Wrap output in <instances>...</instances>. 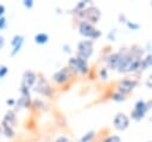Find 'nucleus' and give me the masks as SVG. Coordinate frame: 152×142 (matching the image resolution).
<instances>
[{
  "label": "nucleus",
  "instance_id": "1",
  "mask_svg": "<svg viewBox=\"0 0 152 142\" xmlns=\"http://www.w3.org/2000/svg\"><path fill=\"white\" fill-rule=\"evenodd\" d=\"M120 51V61L118 64L116 70L120 73H134L138 72L140 68V61L141 58L132 55L128 50L121 49Z\"/></svg>",
  "mask_w": 152,
  "mask_h": 142
},
{
  "label": "nucleus",
  "instance_id": "2",
  "mask_svg": "<svg viewBox=\"0 0 152 142\" xmlns=\"http://www.w3.org/2000/svg\"><path fill=\"white\" fill-rule=\"evenodd\" d=\"M75 17L78 19V21H87V23H90V24H96L101 17V11L94 6V5H90L88 6L87 8H84L83 11L78 12L75 14Z\"/></svg>",
  "mask_w": 152,
  "mask_h": 142
},
{
  "label": "nucleus",
  "instance_id": "3",
  "mask_svg": "<svg viewBox=\"0 0 152 142\" xmlns=\"http://www.w3.org/2000/svg\"><path fill=\"white\" fill-rule=\"evenodd\" d=\"M68 69L70 70V73L72 75L74 74L87 75L89 73V70H90L89 64H88V61L87 60H83L81 57H77V56L70 57L68 60Z\"/></svg>",
  "mask_w": 152,
  "mask_h": 142
},
{
  "label": "nucleus",
  "instance_id": "4",
  "mask_svg": "<svg viewBox=\"0 0 152 142\" xmlns=\"http://www.w3.org/2000/svg\"><path fill=\"white\" fill-rule=\"evenodd\" d=\"M32 88L36 93L44 95V97H52V94H53L52 86L49 84V81L44 78L43 74H37V81Z\"/></svg>",
  "mask_w": 152,
  "mask_h": 142
},
{
  "label": "nucleus",
  "instance_id": "5",
  "mask_svg": "<svg viewBox=\"0 0 152 142\" xmlns=\"http://www.w3.org/2000/svg\"><path fill=\"white\" fill-rule=\"evenodd\" d=\"M78 32L81 36L87 37V38H91V41H95L97 38L101 37V31L99 29H96L93 24L87 23V21H81L78 23Z\"/></svg>",
  "mask_w": 152,
  "mask_h": 142
},
{
  "label": "nucleus",
  "instance_id": "6",
  "mask_svg": "<svg viewBox=\"0 0 152 142\" xmlns=\"http://www.w3.org/2000/svg\"><path fill=\"white\" fill-rule=\"evenodd\" d=\"M94 48H93V41L91 39H82L78 42L76 48V56L81 57L83 60H87L93 55Z\"/></svg>",
  "mask_w": 152,
  "mask_h": 142
},
{
  "label": "nucleus",
  "instance_id": "7",
  "mask_svg": "<svg viewBox=\"0 0 152 142\" xmlns=\"http://www.w3.org/2000/svg\"><path fill=\"white\" fill-rule=\"evenodd\" d=\"M71 73L70 70L68 69V67H63L61 69H58L56 73H53L52 75V80L57 84V85H63V84H66L70 78H71Z\"/></svg>",
  "mask_w": 152,
  "mask_h": 142
},
{
  "label": "nucleus",
  "instance_id": "8",
  "mask_svg": "<svg viewBox=\"0 0 152 142\" xmlns=\"http://www.w3.org/2000/svg\"><path fill=\"white\" fill-rule=\"evenodd\" d=\"M113 125H114V128L116 130H120V131L126 130L128 128V125H129L128 116L126 113H124V112H118L115 115L114 119H113Z\"/></svg>",
  "mask_w": 152,
  "mask_h": 142
},
{
  "label": "nucleus",
  "instance_id": "9",
  "mask_svg": "<svg viewBox=\"0 0 152 142\" xmlns=\"http://www.w3.org/2000/svg\"><path fill=\"white\" fill-rule=\"evenodd\" d=\"M138 85V80L135 79H124L121 81H119L118 84V92L122 93V94H127L129 92H132Z\"/></svg>",
  "mask_w": 152,
  "mask_h": 142
},
{
  "label": "nucleus",
  "instance_id": "10",
  "mask_svg": "<svg viewBox=\"0 0 152 142\" xmlns=\"http://www.w3.org/2000/svg\"><path fill=\"white\" fill-rule=\"evenodd\" d=\"M1 126L4 128H10V129H14L17 125V112L12 109H10L8 111H6V113L2 117L1 121Z\"/></svg>",
  "mask_w": 152,
  "mask_h": 142
},
{
  "label": "nucleus",
  "instance_id": "11",
  "mask_svg": "<svg viewBox=\"0 0 152 142\" xmlns=\"http://www.w3.org/2000/svg\"><path fill=\"white\" fill-rule=\"evenodd\" d=\"M36 81H37V74L31 69H26V70H24V73L21 75L20 86H24V87H27L31 89L34 86Z\"/></svg>",
  "mask_w": 152,
  "mask_h": 142
},
{
  "label": "nucleus",
  "instance_id": "12",
  "mask_svg": "<svg viewBox=\"0 0 152 142\" xmlns=\"http://www.w3.org/2000/svg\"><path fill=\"white\" fill-rule=\"evenodd\" d=\"M24 39L25 37L23 35H14L12 37V41H11V45H12V50L10 53V56L11 57H14L18 55V53L21 50L23 45H24Z\"/></svg>",
  "mask_w": 152,
  "mask_h": 142
},
{
  "label": "nucleus",
  "instance_id": "13",
  "mask_svg": "<svg viewBox=\"0 0 152 142\" xmlns=\"http://www.w3.org/2000/svg\"><path fill=\"white\" fill-rule=\"evenodd\" d=\"M32 104V98H27V97H19L18 100H15V105H14V111H21L24 109H28L31 107Z\"/></svg>",
  "mask_w": 152,
  "mask_h": 142
},
{
  "label": "nucleus",
  "instance_id": "14",
  "mask_svg": "<svg viewBox=\"0 0 152 142\" xmlns=\"http://www.w3.org/2000/svg\"><path fill=\"white\" fill-rule=\"evenodd\" d=\"M104 60H106V63H107V67L108 68L116 69L118 68V64H119V61H120V51L109 54Z\"/></svg>",
  "mask_w": 152,
  "mask_h": 142
},
{
  "label": "nucleus",
  "instance_id": "15",
  "mask_svg": "<svg viewBox=\"0 0 152 142\" xmlns=\"http://www.w3.org/2000/svg\"><path fill=\"white\" fill-rule=\"evenodd\" d=\"M150 67H152V53H148L144 58H141L139 70H145Z\"/></svg>",
  "mask_w": 152,
  "mask_h": 142
},
{
  "label": "nucleus",
  "instance_id": "16",
  "mask_svg": "<svg viewBox=\"0 0 152 142\" xmlns=\"http://www.w3.org/2000/svg\"><path fill=\"white\" fill-rule=\"evenodd\" d=\"M33 41H34V43H37L39 45H43V44L49 42V35L45 33V32H38V33L34 35Z\"/></svg>",
  "mask_w": 152,
  "mask_h": 142
},
{
  "label": "nucleus",
  "instance_id": "17",
  "mask_svg": "<svg viewBox=\"0 0 152 142\" xmlns=\"http://www.w3.org/2000/svg\"><path fill=\"white\" fill-rule=\"evenodd\" d=\"M134 110H137V111H139V112L146 115V112L148 111V107H147V105H146V101L142 100V99H139V100L134 104Z\"/></svg>",
  "mask_w": 152,
  "mask_h": 142
},
{
  "label": "nucleus",
  "instance_id": "18",
  "mask_svg": "<svg viewBox=\"0 0 152 142\" xmlns=\"http://www.w3.org/2000/svg\"><path fill=\"white\" fill-rule=\"evenodd\" d=\"M0 132H1L6 138H13V137H15V130H14V129L4 128V126L0 125Z\"/></svg>",
  "mask_w": 152,
  "mask_h": 142
},
{
  "label": "nucleus",
  "instance_id": "19",
  "mask_svg": "<svg viewBox=\"0 0 152 142\" xmlns=\"http://www.w3.org/2000/svg\"><path fill=\"white\" fill-rule=\"evenodd\" d=\"M95 135H96L95 130H89L88 132H86V134L80 138V142H90V141L95 137Z\"/></svg>",
  "mask_w": 152,
  "mask_h": 142
},
{
  "label": "nucleus",
  "instance_id": "20",
  "mask_svg": "<svg viewBox=\"0 0 152 142\" xmlns=\"http://www.w3.org/2000/svg\"><path fill=\"white\" fill-rule=\"evenodd\" d=\"M31 106H33L34 110H45V103L42 100V99H34L32 100V104Z\"/></svg>",
  "mask_w": 152,
  "mask_h": 142
},
{
  "label": "nucleus",
  "instance_id": "21",
  "mask_svg": "<svg viewBox=\"0 0 152 142\" xmlns=\"http://www.w3.org/2000/svg\"><path fill=\"white\" fill-rule=\"evenodd\" d=\"M110 99L114 100V101L120 103V101H124L126 99V97H125V94H122V93H120V92L116 91V92H114V93L110 94Z\"/></svg>",
  "mask_w": 152,
  "mask_h": 142
},
{
  "label": "nucleus",
  "instance_id": "22",
  "mask_svg": "<svg viewBox=\"0 0 152 142\" xmlns=\"http://www.w3.org/2000/svg\"><path fill=\"white\" fill-rule=\"evenodd\" d=\"M131 117H132V118H133L134 121H141V119H142V118L145 117V115L133 109V111L131 112Z\"/></svg>",
  "mask_w": 152,
  "mask_h": 142
},
{
  "label": "nucleus",
  "instance_id": "23",
  "mask_svg": "<svg viewBox=\"0 0 152 142\" xmlns=\"http://www.w3.org/2000/svg\"><path fill=\"white\" fill-rule=\"evenodd\" d=\"M19 93L21 97H27V98H31V89L27 88V87H24V86H20L19 88Z\"/></svg>",
  "mask_w": 152,
  "mask_h": 142
},
{
  "label": "nucleus",
  "instance_id": "24",
  "mask_svg": "<svg viewBox=\"0 0 152 142\" xmlns=\"http://www.w3.org/2000/svg\"><path fill=\"white\" fill-rule=\"evenodd\" d=\"M99 76H100L102 80H107V79H108V68H107V67H102V68L99 70Z\"/></svg>",
  "mask_w": 152,
  "mask_h": 142
},
{
  "label": "nucleus",
  "instance_id": "25",
  "mask_svg": "<svg viewBox=\"0 0 152 142\" xmlns=\"http://www.w3.org/2000/svg\"><path fill=\"white\" fill-rule=\"evenodd\" d=\"M101 142H121V138H120V136H118V135H110V136H108V137H106L103 141H101Z\"/></svg>",
  "mask_w": 152,
  "mask_h": 142
},
{
  "label": "nucleus",
  "instance_id": "26",
  "mask_svg": "<svg viewBox=\"0 0 152 142\" xmlns=\"http://www.w3.org/2000/svg\"><path fill=\"white\" fill-rule=\"evenodd\" d=\"M126 25H127V27L131 29V30H139V29H140V24L134 23V21H131V20H127V21H126Z\"/></svg>",
  "mask_w": 152,
  "mask_h": 142
},
{
  "label": "nucleus",
  "instance_id": "27",
  "mask_svg": "<svg viewBox=\"0 0 152 142\" xmlns=\"http://www.w3.org/2000/svg\"><path fill=\"white\" fill-rule=\"evenodd\" d=\"M7 74H8V67L5 64H1L0 66V79H4Z\"/></svg>",
  "mask_w": 152,
  "mask_h": 142
},
{
  "label": "nucleus",
  "instance_id": "28",
  "mask_svg": "<svg viewBox=\"0 0 152 142\" xmlns=\"http://www.w3.org/2000/svg\"><path fill=\"white\" fill-rule=\"evenodd\" d=\"M23 6L27 10H31L33 6H34V1L33 0H24L23 1Z\"/></svg>",
  "mask_w": 152,
  "mask_h": 142
},
{
  "label": "nucleus",
  "instance_id": "29",
  "mask_svg": "<svg viewBox=\"0 0 152 142\" xmlns=\"http://www.w3.org/2000/svg\"><path fill=\"white\" fill-rule=\"evenodd\" d=\"M115 37H116V29H112L109 32H108V35H107V38H108V41H115Z\"/></svg>",
  "mask_w": 152,
  "mask_h": 142
},
{
  "label": "nucleus",
  "instance_id": "30",
  "mask_svg": "<svg viewBox=\"0 0 152 142\" xmlns=\"http://www.w3.org/2000/svg\"><path fill=\"white\" fill-rule=\"evenodd\" d=\"M6 26H7V19H6V17L5 16L4 17H0V31L5 30Z\"/></svg>",
  "mask_w": 152,
  "mask_h": 142
},
{
  "label": "nucleus",
  "instance_id": "31",
  "mask_svg": "<svg viewBox=\"0 0 152 142\" xmlns=\"http://www.w3.org/2000/svg\"><path fill=\"white\" fill-rule=\"evenodd\" d=\"M55 142H72L68 136H64V135H61V136H58L56 140H55Z\"/></svg>",
  "mask_w": 152,
  "mask_h": 142
},
{
  "label": "nucleus",
  "instance_id": "32",
  "mask_svg": "<svg viewBox=\"0 0 152 142\" xmlns=\"http://www.w3.org/2000/svg\"><path fill=\"white\" fill-rule=\"evenodd\" d=\"M6 104H7V106H10V107H14V105H15V99H14V98H8V99H6Z\"/></svg>",
  "mask_w": 152,
  "mask_h": 142
},
{
  "label": "nucleus",
  "instance_id": "33",
  "mask_svg": "<svg viewBox=\"0 0 152 142\" xmlns=\"http://www.w3.org/2000/svg\"><path fill=\"white\" fill-rule=\"evenodd\" d=\"M145 85H146L147 88H152V74L148 75V78H147L146 81H145Z\"/></svg>",
  "mask_w": 152,
  "mask_h": 142
},
{
  "label": "nucleus",
  "instance_id": "34",
  "mask_svg": "<svg viewBox=\"0 0 152 142\" xmlns=\"http://www.w3.org/2000/svg\"><path fill=\"white\" fill-rule=\"evenodd\" d=\"M63 51L64 53H66V54H70L71 53V48H70V45L69 44H63Z\"/></svg>",
  "mask_w": 152,
  "mask_h": 142
},
{
  "label": "nucleus",
  "instance_id": "35",
  "mask_svg": "<svg viewBox=\"0 0 152 142\" xmlns=\"http://www.w3.org/2000/svg\"><path fill=\"white\" fill-rule=\"evenodd\" d=\"M5 12H6V7H5V5H4V4H0V17H4Z\"/></svg>",
  "mask_w": 152,
  "mask_h": 142
},
{
  "label": "nucleus",
  "instance_id": "36",
  "mask_svg": "<svg viewBox=\"0 0 152 142\" xmlns=\"http://www.w3.org/2000/svg\"><path fill=\"white\" fill-rule=\"evenodd\" d=\"M119 21H120V23H126V21H127V19H126L125 14H122V13H120V14H119Z\"/></svg>",
  "mask_w": 152,
  "mask_h": 142
},
{
  "label": "nucleus",
  "instance_id": "37",
  "mask_svg": "<svg viewBox=\"0 0 152 142\" xmlns=\"http://www.w3.org/2000/svg\"><path fill=\"white\" fill-rule=\"evenodd\" d=\"M5 47V37L4 36H0V50Z\"/></svg>",
  "mask_w": 152,
  "mask_h": 142
},
{
  "label": "nucleus",
  "instance_id": "38",
  "mask_svg": "<svg viewBox=\"0 0 152 142\" xmlns=\"http://www.w3.org/2000/svg\"><path fill=\"white\" fill-rule=\"evenodd\" d=\"M146 105H147V107L150 109V107H152V99L151 100H148L147 103H146Z\"/></svg>",
  "mask_w": 152,
  "mask_h": 142
},
{
  "label": "nucleus",
  "instance_id": "39",
  "mask_svg": "<svg viewBox=\"0 0 152 142\" xmlns=\"http://www.w3.org/2000/svg\"><path fill=\"white\" fill-rule=\"evenodd\" d=\"M151 7H152V1H151Z\"/></svg>",
  "mask_w": 152,
  "mask_h": 142
},
{
  "label": "nucleus",
  "instance_id": "40",
  "mask_svg": "<svg viewBox=\"0 0 152 142\" xmlns=\"http://www.w3.org/2000/svg\"><path fill=\"white\" fill-rule=\"evenodd\" d=\"M148 142H151V141H148Z\"/></svg>",
  "mask_w": 152,
  "mask_h": 142
}]
</instances>
